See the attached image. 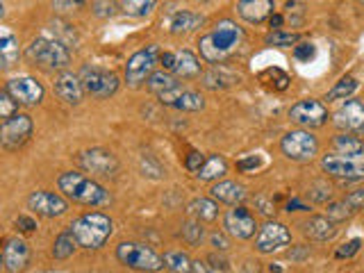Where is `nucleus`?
<instances>
[{
    "instance_id": "obj_1",
    "label": "nucleus",
    "mask_w": 364,
    "mask_h": 273,
    "mask_svg": "<svg viewBox=\"0 0 364 273\" xmlns=\"http://www.w3.org/2000/svg\"><path fill=\"white\" fill-rule=\"evenodd\" d=\"M59 192H62L68 201L80 203V205H107L109 203V194L103 189L98 182H93L91 178H86L82 173H62L57 180Z\"/></svg>"
},
{
    "instance_id": "obj_2",
    "label": "nucleus",
    "mask_w": 364,
    "mask_h": 273,
    "mask_svg": "<svg viewBox=\"0 0 364 273\" xmlns=\"http://www.w3.org/2000/svg\"><path fill=\"white\" fill-rule=\"evenodd\" d=\"M68 230L73 233L75 242L80 249H100L112 235V219L100 214V212H91L80 219H75Z\"/></svg>"
},
{
    "instance_id": "obj_3",
    "label": "nucleus",
    "mask_w": 364,
    "mask_h": 273,
    "mask_svg": "<svg viewBox=\"0 0 364 273\" xmlns=\"http://www.w3.org/2000/svg\"><path fill=\"white\" fill-rule=\"evenodd\" d=\"M28 59L32 64H37L41 68H46V71H57V68H66L68 62H71V55H68V50L59 44L55 39H46V37H39L34 39L32 44L28 46Z\"/></svg>"
},
{
    "instance_id": "obj_4",
    "label": "nucleus",
    "mask_w": 364,
    "mask_h": 273,
    "mask_svg": "<svg viewBox=\"0 0 364 273\" xmlns=\"http://www.w3.org/2000/svg\"><path fill=\"white\" fill-rule=\"evenodd\" d=\"M116 258L121 264H126L128 269H135V271H160V269H164V258H160V255L153 249H149V246L137 244V242L119 244Z\"/></svg>"
},
{
    "instance_id": "obj_5",
    "label": "nucleus",
    "mask_w": 364,
    "mask_h": 273,
    "mask_svg": "<svg viewBox=\"0 0 364 273\" xmlns=\"http://www.w3.org/2000/svg\"><path fill=\"white\" fill-rule=\"evenodd\" d=\"M280 148L285 153V157H289L294 162H310L319 153V141L308 130H291L282 136Z\"/></svg>"
},
{
    "instance_id": "obj_6",
    "label": "nucleus",
    "mask_w": 364,
    "mask_h": 273,
    "mask_svg": "<svg viewBox=\"0 0 364 273\" xmlns=\"http://www.w3.org/2000/svg\"><path fill=\"white\" fill-rule=\"evenodd\" d=\"M158 62H160V48L158 46H149V48L139 50V53H135L132 57L128 59V66H126L128 84L139 87V84L149 78V75H153V68Z\"/></svg>"
},
{
    "instance_id": "obj_7",
    "label": "nucleus",
    "mask_w": 364,
    "mask_h": 273,
    "mask_svg": "<svg viewBox=\"0 0 364 273\" xmlns=\"http://www.w3.org/2000/svg\"><path fill=\"white\" fill-rule=\"evenodd\" d=\"M80 80L84 84V91L91 93L93 98H109L119 89V78L114 73L103 71V68L84 66L80 73Z\"/></svg>"
},
{
    "instance_id": "obj_8",
    "label": "nucleus",
    "mask_w": 364,
    "mask_h": 273,
    "mask_svg": "<svg viewBox=\"0 0 364 273\" xmlns=\"http://www.w3.org/2000/svg\"><path fill=\"white\" fill-rule=\"evenodd\" d=\"M289 118L303 127H321L328 121V109L319 100H301L289 109Z\"/></svg>"
},
{
    "instance_id": "obj_9",
    "label": "nucleus",
    "mask_w": 364,
    "mask_h": 273,
    "mask_svg": "<svg viewBox=\"0 0 364 273\" xmlns=\"http://www.w3.org/2000/svg\"><path fill=\"white\" fill-rule=\"evenodd\" d=\"M80 166L86 171V173H91L96 178H112L116 173L119 162L109 150L93 148V150H86L80 155Z\"/></svg>"
},
{
    "instance_id": "obj_10",
    "label": "nucleus",
    "mask_w": 364,
    "mask_h": 273,
    "mask_svg": "<svg viewBox=\"0 0 364 273\" xmlns=\"http://www.w3.org/2000/svg\"><path fill=\"white\" fill-rule=\"evenodd\" d=\"M289 242H291V235H289L287 226L275 224V221H268V224L259 230V235L255 239V249L259 253H273V251L285 249Z\"/></svg>"
},
{
    "instance_id": "obj_11",
    "label": "nucleus",
    "mask_w": 364,
    "mask_h": 273,
    "mask_svg": "<svg viewBox=\"0 0 364 273\" xmlns=\"http://www.w3.org/2000/svg\"><path fill=\"white\" fill-rule=\"evenodd\" d=\"M28 208L32 212H37L39 217L55 219V217L66 214L68 203L59 194H53V192H34L28 198Z\"/></svg>"
},
{
    "instance_id": "obj_12",
    "label": "nucleus",
    "mask_w": 364,
    "mask_h": 273,
    "mask_svg": "<svg viewBox=\"0 0 364 273\" xmlns=\"http://www.w3.org/2000/svg\"><path fill=\"white\" fill-rule=\"evenodd\" d=\"M158 98L164 102V105H171L176 109H182V112H198V109H203L205 100L198 91H189V89H182L180 84L176 87H171L167 91L158 93Z\"/></svg>"
},
{
    "instance_id": "obj_13",
    "label": "nucleus",
    "mask_w": 364,
    "mask_h": 273,
    "mask_svg": "<svg viewBox=\"0 0 364 273\" xmlns=\"http://www.w3.org/2000/svg\"><path fill=\"white\" fill-rule=\"evenodd\" d=\"M225 230L237 237V239H250L255 235V217L250 214L246 208H241V205H232V210L225 214V221H223Z\"/></svg>"
},
{
    "instance_id": "obj_14",
    "label": "nucleus",
    "mask_w": 364,
    "mask_h": 273,
    "mask_svg": "<svg viewBox=\"0 0 364 273\" xmlns=\"http://www.w3.org/2000/svg\"><path fill=\"white\" fill-rule=\"evenodd\" d=\"M321 166L328 176L342 178V180H362L364 178V164L344 155H326Z\"/></svg>"
},
{
    "instance_id": "obj_15",
    "label": "nucleus",
    "mask_w": 364,
    "mask_h": 273,
    "mask_svg": "<svg viewBox=\"0 0 364 273\" xmlns=\"http://www.w3.org/2000/svg\"><path fill=\"white\" fill-rule=\"evenodd\" d=\"M5 89L12 93L14 100L19 102V105H37L43 98V87L41 82H37L34 78H14L5 84Z\"/></svg>"
},
{
    "instance_id": "obj_16",
    "label": "nucleus",
    "mask_w": 364,
    "mask_h": 273,
    "mask_svg": "<svg viewBox=\"0 0 364 273\" xmlns=\"http://www.w3.org/2000/svg\"><path fill=\"white\" fill-rule=\"evenodd\" d=\"M32 134V118L25 114H14L3 121V143L7 148L21 146Z\"/></svg>"
},
{
    "instance_id": "obj_17",
    "label": "nucleus",
    "mask_w": 364,
    "mask_h": 273,
    "mask_svg": "<svg viewBox=\"0 0 364 273\" xmlns=\"http://www.w3.org/2000/svg\"><path fill=\"white\" fill-rule=\"evenodd\" d=\"M335 123L340 130L346 132H364V102L360 100H346L344 105L337 109Z\"/></svg>"
},
{
    "instance_id": "obj_18",
    "label": "nucleus",
    "mask_w": 364,
    "mask_h": 273,
    "mask_svg": "<svg viewBox=\"0 0 364 273\" xmlns=\"http://www.w3.org/2000/svg\"><path fill=\"white\" fill-rule=\"evenodd\" d=\"M207 37H210L212 44L219 48L225 57H228L232 50L239 46V41H241L244 34H241V30L232 21H219L214 25V30L207 34Z\"/></svg>"
},
{
    "instance_id": "obj_19",
    "label": "nucleus",
    "mask_w": 364,
    "mask_h": 273,
    "mask_svg": "<svg viewBox=\"0 0 364 273\" xmlns=\"http://www.w3.org/2000/svg\"><path fill=\"white\" fill-rule=\"evenodd\" d=\"M28 260H30L28 244L19 237L7 239L5 246H3V267L10 273H16V271H23L25 267H28Z\"/></svg>"
},
{
    "instance_id": "obj_20",
    "label": "nucleus",
    "mask_w": 364,
    "mask_h": 273,
    "mask_svg": "<svg viewBox=\"0 0 364 273\" xmlns=\"http://www.w3.org/2000/svg\"><path fill=\"white\" fill-rule=\"evenodd\" d=\"M55 93L68 105H77L82 102L84 96V84L80 80V75H73V73H62L55 78Z\"/></svg>"
},
{
    "instance_id": "obj_21",
    "label": "nucleus",
    "mask_w": 364,
    "mask_h": 273,
    "mask_svg": "<svg viewBox=\"0 0 364 273\" xmlns=\"http://www.w3.org/2000/svg\"><path fill=\"white\" fill-rule=\"evenodd\" d=\"M237 12L246 23H262L273 14V0H239Z\"/></svg>"
},
{
    "instance_id": "obj_22",
    "label": "nucleus",
    "mask_w": 364,
    "mask_h": 273,
    "mask_svg": "<svg viewBox=\"0 0 364 273\" xmlns=\"http://www.w3.org/2000/svg\"><path fill=\"white\" fill-rule=\"evenodd\" d=\"M301 228L303 233H305V237L314 239V242H328V239H333L337 233L333 219H324V217H312Z\"/></svg>"
},
{
    "instance_id": "obj_23",
    "label": "nucleus",
    "mask_w": 364,
    "mask_h": 273,
    "mask_svg": "<svg viewBox=\"0 0 364 273\" xmlns=\"http://www.w3.org/2000/svg\"><path fill=\"white\" fill-rule=\"evenodd\" d=\"M212 198L219 203H228V205H241L246 201V189L237 182H216L212 189Z\"/></svg>"
},
{
    "instance_id": "obj_24",
    "label": "nucleus",
    "mask_w": 364,
    "mask_h": 273,
    "mask_svg": "<svg viewBox=\"0 0 364 273\" xmlns=\"http://www.w3.org/2000/svg\"><path fill=\"white\" fill-rule=\"evenodd\" d=\"M19 39L7 28H3V34H0V62H3V68H12L19 62Z\"/></svg>"
},
{
    "instance_id": "obj_25",
    "label": "nucleus",
    "mask_w": 364,
    "mask_h": 273,
    "mask_svg": "<svg viewBox=\"0 0 364 273\" xmlns=\"http://www.w3.org/2000/svg\"><path fill=\"white\" fill-rule=\"evenodd\" d=\"M176 78H196L201 73V62L189 50H178L176 53V66H173Z\"/></svg>"
},
{
    "instance_id": "obj_26",
    "label": "nucleus",
    "mask_w": 364,
    "mask_h": 273,
    "mask_svg": "<svg viewBox=\"0 0 364 273\" xmlns=\"http://www.w3.org/2000/svg\"><path fill=\"white\" fill-rule=\"evenodd\" d=\"M205 23L203 16L192 14V12H178L173 14V19L169 21V30L171 34H187V32H194L196 28H201Z\"/></svg>"
},
{
    "instance_id": "obj_27",
    "label": "nucleus",
    "mask_w": 364,
    "mask_h": 273,
    "mask_svg": "<svg viewBox=\"0 0 364 273\" xmlns=\"http://www.w3.org/2000/svg\"><path fill=\"white\" fill-rule=\"evenodd\" d=\"M225 171H228V162H225L221 155H210L203 162V166L198 169L196 178H198V180L210 182V180H216V178H221Z\"/></svg>"
},
{
    "instance_id": "obj_28",
    "label": "nucleus",
    "mask_w": 364,
    "mask_h": 273,
    "mask_svg": "<svg viewBox=\"0 0 364 273\" xmlns=\"http://www.w3.org/2000/svg\"><path fill=\"white\" fill-rule=\"evenodd\" d=\"M187 212L198 221H214L216 217H219V205L210 198H196V201L189 203Z\"/></svg>"
},
{
    "instance_id": "obj_29",
    "label": "nucleus",
    "mask_w": 364,
    "mask_h": 273,
    "mask_svg": "<svg viewBox=\"0 0 364 273\" xmlns=\"http://www.w3.org/2000/svg\"><path fill=\"white\" fill-rule=\"evenodd\" d=\"M335 148L340 150V155H346V157L364 155V143L358 139V136H351V134H340V136H337Z\"/></svg>"
},
{
    "instance_id": "obj_30",
    "label": "nucleus",
    "mask_w": 364,
    "mask_h": 273,
    "mask_svg": "<svg viewBox=\"0 0 364 273\" xmlns=\"http://www.w3.org/2000/svg\"><path fill=\"white\" fill-rule=\"evenodd\" d=\"M235 75L228 73L225 68L221 66H214L210 73L205 75V87L207 89H223V87H230V84H235Z\"/></svg>"
},
{
    "instance_id": "obj_31",
    "label": "nucleus",
    "mask_w": 364,
    "mask_h": 273,
    "mask_svg": "<svg viewBox=\"0 0 364 273\" xmlns=\"http://www.w3.org/2000/svg\"><path fill=\"white\" fill-rule=\"evenodd\" d=\"M75 246H77L75 237H73V233H71V230H68V233L59 235V237L55 239V246H53V255H55L57 260H68V258H71V255H73Z\"/></svg>"
},
{
    "instance_id": "obj_32",
    "label": "nucleus",
    "mask_w": 364,
    "mask_h": 273,
    "mask_svg": "<svg viewBox=\"0 0 364 273\" xmlns=\"http://www.w3.org/2000/svg\"><path fill=\"white\" fill-rule=\"evenodd\" d=\"M355 89H358V80L351 78V75H346V78H342V80L337 82L335 87L331 89V91H328L326 100H344V98L353 96Z\"/></svg>"
},
{
    "instance_id": "obj_33",
    "label": "nucleus",
    "mask_w": 364,
    "mask_h": 273,
    "mask_svg": "<svg viewBox=\"0 0 364 273\" xmlns=\"http://www.w3.org/2000/svg\"><path fill=\"white\" fill-rule=\"evenodd\" d=\"M164 269L169 271H192V262H189V258L185 253L180 251H173V253H167L164 255Z\"/></svg>"
},
{
    "instance_id": "obj_34",
    "label": "nucleus",
    "mask_w": 364,
    "mask_h": 273,
    "mask_svg": "<svg viewBox=\"0 0 364 273\" xmlns=\"http://www.w3.org/2000/svg\"><path fill=\"white\" fill-rule=\"evenodd\" d=\"M155 0H126L123 3V12L128 16H146L153 10Z\"/></svg>"
},
{
    "instance_id": "obj_35",
    "label": "nucleus",
    "mask_w": 364,
    "mask_h": 273,
    "mask_svg": "<svg viewBox=\"0 0 364 273\" xmlns=\"http://www.w3.org/2000/svg\"><path fill=\"white\" fill-rule=\"evenodd\" d=\"M176 78H171L169 73H153L151 75V82H149V87H151V91H155V93H162V91H167V89H171V87H176Z\"/></svg>"
},
{
    "instance_id": "obj_36",
    "label": "nucleus",
    "mask_w": 364,
    "mask_h": 273,
    "mask_svg": "<svg viewBox=\"0 0 364 273\" xmlns=\"http://www.w3.org/2000/svg\"><path fill=\"white\" fill-rule=\"evenodd\" d=\"M298 34H285V32H271V34H266V44L268 46H294V44H298Z\"/></svg>"
},
{
    "instance_id": "obj_37",
    "label": "nucleus",
    "mask_w": 364,
    "mask_h": 273,
    "mask_svg": "<svg viewBox=\"0 0 364 273\" xmlns=\"http://www.w3.org/2000/svg\"><path fill=\"white\" fill-rule=\"evenodd\" d=\"M16 107H19V102L14 100V96L10 91L3 89V93H0V116H3V121H5V118L14 116Z\"/></svg>"
},
{
    "instance_id": "obj_38",
    "label": "nucleus",
    "mask_w": 364,
    "mask_h": 273,
    "mask_svg": "<svg viewBox=\"0 0 364 273\" xmlns=\"http://www.w3.org/2000/svg\"><path fill=\"white\" fill-rule=\"evenodd\" d=\"M182 237H185L192 246L201 244V239H203V226H201V221H198V224H194V221H192V224H187L185 228H182Z\"/></svg>"
},
{
    "instance_id": "obj_39",
    "label": "nucleus",
    "mask_w": 364,
    "mask_h": 273,
    "mask_svg": "<svg viewBox=\"0 0 364 273\" xmlns=\"http://www.w3.org/2000/svg\"><path fill=\"white\" fill-rule=\"evenodd\" d=\"M353 210L349 208V203L342 201V203H333L331 208H328V217H331L333 221H344L346 217H351Z\"/></svg>"
},
{
    "instance_id": "obj_40",
    "label": "nucleus",
    "mask_w": 364,
    "mask_h": 273,
    "mask_svg": "<svg viewBox=\"0 0 364 273\" xmlns=\"http://www.w3.org/2000/svg\"><path fill=\"white\" fill-rule=\"evenodd\" d=\"M264 78H271L273 84H275V89L282 91V89H287V84H289V78H287V73H282L280 68H266V71L262 73Z\"/></svg>"
},
{
    "instance_id": "obj_41",
    "label": "nucleus",
    "mask_w": 364,
    "mask_h": 273,
    "mask_svg": "<svg viewBox=\"0 0 364 273\" xmlns=\"http://www.w3.org/2000/svg\"><path fill=\"white\" fill-rule=\"evenodd\" d=\"M86 0H53V7L57 12H75L80 10V7H84Z\"/></svg>"
},
{
    "instance_id": "obj_42",
    "label": "nucleus",
    "mask_w": 364,
    "mask_h": 273,
    "mask_svg": "<svg viewBox=\"0 0 364 273\" xmlns=\"http://www.w3.org/2000/svg\"><path fill=\"white\" fill-rule=\"evenodd\" d=\"M203 162H205V157H203V153H198V150H192L187 155V162H185V166H187V171L189 173H198V169L203 166Z\"/></svg>"
},
{
    "instance_id": "obj_43",
    "label": "nucleus",
    "mask_w": 364,
    "mask_h": 273,
    "mask_svg": "<svg viewBox=\"0 0 364 273\" xmlns=\"http://www.w3.org/2000/svg\"><path fill=\"white\" fill-rule=\"evenodd\" d=\"M308 196L312 201H317V203H326L328 198H331V187H326V185H314L312 189L308 192Z\"/></svg>"
},
{
    "instance_id": "obj_44",
    "label": "nucleus",
    "mask_w": 364,
    "mask_h": 273,
    "mask_svg": "<svg viewBox=\"0 0 364 273\" xmlns=\"http://www.w3.org/2000/svg\"><path fill=\"white\" fill-rule=\"evenodd\" d=\"M360 246H362L360 239H353V242L344 244L342 249H337V258H340V260H344V258H353V255L360 251Z\"/></svg>"
},
{
    "instance_id": "obj_45",
    "label": "nucleus",
    "mask_w": 364,
    "mask_h": 273,
    "mask_svg": "<svg viewBox=\"0 0 364 273\" xmlns=\"http://www.w3.org/2000/svg\"><path fill=\"white\" fill-rule=\"evenodd\" d=\"M294 55H296V59H301V62H308V59L314 57V46L312 44H298L296 50H294Z\"/></svg>"
},
{
    "instance_id": "obj_46",
    "label": "nucleus",
    "mask_w": 364,
    "mask_h": 273,
    "mask_svg": "<svg viewBox=\"0 0 364 273\" xmlns=\"http://www.w3.org/2000/svg\"><path fill=\"white\" fill-rule=\"evenodd\" d=\"M346 203H349V208H351L353 212L362 210V208H364V189L353 192V194L349 196V198H346Z\"/></svg>"
},
{
    "instance_id": "obj_47",
    "label": "nucleus",
    "mask_w": 364,
    "mask_h": 273,
    "mask_svg": "<svg viewBox=\"0 0 364 273\" xmlns=\"http://www.w3.org/2000/svg\"><path fill=\"white\" fill-rule=\"evenodd\" d=\"M16 228L23 230V233H34V230H37V221L32 217H19L16 219Z\"/></svg>"
},
{
    "instance_id": "obj_48",
    "label": "nucleus",
    "mask_w": 364,
    "mask_h": 273,
    "mask_svg": "<svg viewBox=\"0 0 364 273\" xmlns=\"http://www.w3.org/2000/svg\"><path fill=\"white\" fill-rule=\"evenodd\" d=\"M255 205L259 208V212H262L264 217H273L275 214V208H273V203H268L266 198H262V196H259V198L255 201Z\"/></svg>"
},
{
    "instance_id": "obj_49",
    "label": "nucleus",
    "mask_w": 364,
    "mask_h": 273,
    "mask_svg": "<svg viewBox=\"0 0 364 273\" xmlns=\"http://www.w3.org/2000/svg\"><path fill=\"white\" fill-rule=\"evenodd\" d=\"M160 64L164 66V71H173V66H176V53H162Z\"/></svg>"
},
{
    "instance_id": "obj_50",
    "label": "nucleus",
    "mask_w": 364,
    "mask_h": 273,
    "mask_svg": "<svg viewBox=\"0 0 364 273\" xmlns=\"http://www.w3.org/2000/svg\"><path fill=\"white\" fill-rule=\"evenodd\" d=\"M259 166V159L257 157H248V159H239L237 162V169L239 171H250V169H257Z\"/></svg>"
},
{
    "instance_id": "obj_51",
    "label": "nucleus",
    "mask_w": 364,
    "mask_h": 273,
    "mask_svg": "<svg viewBox=\"0 0 364 273\" xmlns=\"http://www.w3.org/2000/svg\"><path fill=\"white\" fill-rule=\"evenodd\" d=\"M96 7H100V10L96 12L98 16H107V14L112 16V14H114V10H116V7L112 5V3H109V5H105V3H103V0H96Z\"/></svg>"
},
{
    "instance_id": "obj_52",
    "label": "nucleus",
    "mask_w": 364,
    "mask_h": 273,
    "mask_svg": "<svg viewBox=\"0 0 364 273\" xmlns=\"http://www.w3.org/2000/svg\"><path fill=\"white\" fill-rule=\"evenodd\" d=\"M210 262H212V267H210L212 271H228V262L221 260V258H216V255H212Z\"/></svg>"
},
{
    "instance_id": "obj_53",
    "label": "nucleus",
    "mask_w": 364,
    "mask_h": 273,
    "mask_svg": "<svg viewBox=\"0 0 364 273\" xmlns=\"http://www.w3.org/2000/svg\"><path fill=\"white\" fill-rule=\"evenodd\" d=\"M212 244H214L219 251H228V242H225L223 235H212Z\"/></svg>"
},
{
    "instance_id": "obj_54",
    "label": "nucleus",
    "mask_w": 364,
    "mask_h": 273,
    "mask_svg": "<svg viewBox=\"0 0 364 273\" xmlns=\"http://www.w3.org/2000/svg\"><path fill=\"white\" fill-rule=\"evenodd\" d=\"M287 210L291 212H310V208H308V205H303V203H298V201H291L289 205H287Z\"/></svg>"
},
{
    "instance_id": "obj_55",
    "label": "nucleus",
    "mask_w": 364,
    "mask_h": 273,
    "mask_svg": "<svg viewBox=\"0 0 364 273\" xmlns=\"http://www.w3.org/2000/svg\"><path fill=\"white\" fill-rule=\"evenodd\" d=\"M282 21H285V19H282L280 14H275V16L271 14V28H280V25H282Z\"/></svg>"
},
{
    "instance_id": "obj_56",
    "label": "nucleus",
    "mask_w": 364,
    "mask_h": 273,
    "mask_svg": "<svg viewBox=\"0 0 364 273\" xmlns=\"http://www.w3.org/2000/svg\"><path fill=\"white\" fill-rule=\"evenodd\" d=\"M192 271H210V267H203L201 262H192Z\"/></svg>"
},
{
    "instance_id": "obj_57",
    "label": "nucleus",
    "mask_w": 364,
    "mask_h": 273,
    "mask_svg": "<svg viewBox=\"0 0 364 273\" xmlns=\"http://www.w3.org/2000/svg\"><path fill=\"white\" fill-rule=\"evenodd\" d=\"M360 3H362V5H364V0H360Z\"/></svg>"
}]
</instances>
